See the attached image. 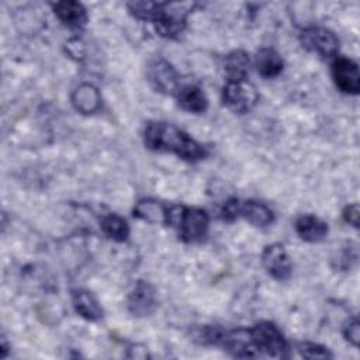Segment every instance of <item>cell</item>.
Listing matches in <instances>:
<instances>
[{
    "label": "cell",
    "instance_id": "1",
    "mask_svg": "<svg viewBox=\"0 0 360 360\" xmlns=\"http://www.w3.org/2000/svg\"><path fill=\"white\" fill-rule=\"evenodd\" d=\"M143 143L156 152H170L187 162H197L208 155L207 148L183 129L165 121H149L143 129Z\"/></svg>",
    "mask_w": 360,
    "mask_h": 360
},
{
    "label": "cell",
    "instance_id": "2",
    "mask_svg": "<svg viewBox=\"0 0 360 360\" xmlns=\"http://www.w3.org/2000/svg\"><path fill=\"white\" fill-rule=\"evenodd\" d=\"M194 7L195 3H128V10L135 18L153 21L156 32L169 39L177 38L184 31L187 15Z\"/></svg>",
    "mask_w": 360,
    "mask_h": 360
},
{
    "label": "cell",
    "instance_id": "3",
    "mask_svg": "<svg viewBox=\"0 0 360 360\" xmlns=\"http://www.w3.org/2000/svg\"><path fill=\"white\" fill-rule=\"evenodd\" d=\"M166 225L174 228L183 242L194 243L205 238L210 226L207 211L186 205H169Z\"/></svg>",
    "mask_w": 360,
    "mask_h": 360
},
{
    "label": "cell",
    "instance_id": "4",
    "mask_svg": "<svg viewBox=\"0 0 360 360\" xmlns=\"http://www.w3.org/2000/svg\"><path fill=\"white\" fill-rule=\"evenodd\" d=\"M287 342L281 330L271 322L263 321L248 329V357H287Z\"/></svg>",
    "mask_w": 360,
    "mask_h": 360
},
{
    "label": "cell",
    "instance_id": "5",
    "mask_svg": "<svg viewBox=\"0 0 360 360\" xmlns=\"http://www.w3.org/2000/svg\"><path fill=\"white\" fill-rule=\"evenodd\" d=\"M222 100L231 111L246 114L256 105L259 94L256 87L248 79L226 80L222 89Z\"/></svg>",
    "mask_w": 360,
    "mask_h": 360
},
{
    "label": "cell",
    "instance_id": "6",
    "mask_svg": "<svg viewBox=\"0 0 360 360\" xmlns=\"http://www.w3.org/2000/svg\"><path fill=\"white\" fill-rule=\"evenodd\" d=\"M300 42L305 49L321 58L333 56L339 48L338 37L323 27H309L302 30L300 32Z\"/></svg>",
    "mask_w": 360,
    "mask_h": 360
},
{
    "label": "cell",
    "instance_id": "7",
    "mask_svg": "<svg viewBox=\"0 0 360 360\" xmlns=\"http://www.w3.org/2000/svg\"><path fill=\"white\" fill-rule=\"evenodd\" d=\"M146 79L155 91L163 94H176L180 87L174 68L162 58L153 59L148 63Z\"/></svg>",
    "mask_w": 360,
    "mask_h": 360
},
{
    "label": "cell",
    "instance_id": "8",
    "mask_svg": "<svg viewBox=\"0 0 360 360\" xmlns=\"http://www.w3.org/2000/svg\"><path fill=\"white\" fill-rule=\"evenodd\" d=\"M332 79L336 87L347 94H357L360 90L359 66L349 58L338 56L332 63Z\"/></svg>",
    "mask_w": 360,
    "mask_h": 360
},
{
    "label": "cell",
    "instance_id": "9",
    "mask_svg": "<svg viewBox=\"0 0 360 360\" xmlns=\"http://www.w3.org/2000/svg\"><path fill=\"white\" fill-rule=\"evenodd\" d=\"M156 305L158 298L153 285L143 280L136 281L127 300L128 311L135 316H148L155 311Z\"/></svg>",
    "mask_w": 360,
    "mask_h": 360
},
{
    "label": "cell",
    "instance_id": "10",
    "mask_svg": "<svg viewBox=\"0 0 360 360\" xmlns=\"http://www.w3.org/2000/svg\"><path fill=\"white\" fill-rule=\"evenodd\" d=\"M262 263L276 280H287L291 276V260L281 243L267 245L262 253Z\"/></svg>",
    "mask_w": 360,
    "mask_h": 360
},
{
    "label": "cell",
    "instance_id": "11",
    "mask_svg": "<svg viewBox=\"0 0 360 360\" xmlns=\"http://www.w3.org/2000/svg\"><path fill=\"white\" fill-rule=\"evenodd\" d=\"M72 105L82 114H94L101 108V94L97 87L90 83L79 84L72 96Z\"/></svg>",
    "mask_w": 360,
    "mask_h": 360
},
{
    "label": "cell",
    "instance_id": "12",
    "mask_svg": "<svg viewBox=\"0 0 360 360\" xmlns=\"http://www.w3.org/2000/svg\"><path fill=\"white\" fill-rule=\"evenodd\" d=\"M52 8L56 17L69 28H83L87 22V11L83 4L77 1H58L52 3Z\"/></svg>",
    "mask_w": 360,
    "mask_h": 360
},
{
    "label": "cell",
    "instance_id": "13",
    "mask_svg": "<svg viewBox=\"0 0 360 360\" xmlns=\"http://www.w3.org/2000/svg\"><path fill=\"white\" fill-rule=\"evenodd\" d=\"M242 217L249 221L255 226H267L273 222L274 214L273 211L260 201H239L238 202V218Z\"/></svg>",
    "mask_w": 360,
    "mask_h": 360
},
{
    "label": "cell",
    "instance_id": "14",
    "mask_svg": "<svg viewBox=\"0 0 360 360\" xmlns=\"http://www.w3.org/2000/svg\"><path fill=\"white\" fill-rule=\"evenodd\" d=\"M72 302L76 312L87 321H98L103 318V308L97 298L84 288H76L72 291Z\"/></svg>",
    "mask_w": 360,
    "mask_h": 360
},
{
    "label": "cell",
    "instance_id": "15",
    "mask_svg": "<svg viewBox=\"0 0 360 360\" xmlns=\"http://www.w3.org/2000/svg\"><path fill=\"white\" fill-rule=\"evenodd\" d=\"M295 231L298 236L305 242H321L328 235V225L321 218L305 214L295 221Z\"/></svg>",
    "mask_w": 360,
    "mask_h": 360
},
{
    "label": "cell",
    "instance_id": "16",
    "mask_svg": "<svg viewBox=\"0 0 360 360\" xmlns=\"http://www.w3.org/2000/svg\"><path fill=\"white\" fill-rule=\"evenodd\" d=\"M176 98L179 105L188 112L200 114L204 112L208 107V100L204 91L195 84L180 86L176 91Z\"/></svg>",
    "mask_w": 360,
    "mask_h": 360
},
{
    "label": "cell",
    "instance_id": "17",
    "mask_svg": "<svg viewBox=\"0 0 360 360\" xmlns=\"http://www.w3.org/2000/svg\"><path fill=\"white\" fill-rule=\"evenodd\" d=\"M132 214L135 218L150 224H166L167 205H163L153 198H143L135 204Z\"/></svg>",
    "mask_w": 360,
    "mask_h": 360
},
{
    "label": "cell",
    "instance_id": "18",
    "mask_svg": "<svg viewBox=\"0 0 360 360\" xmlns=\"http://www.w3.org/2000/svg\"><path fill=\"white\" fill-rule=\"evenodd\" d=\"M255 65L259 75H262L263 77H274L280 75L284 68L281 56L271 48H262L256 53Z\"/></svg>",
    "mask_w": 360,
    "mask_h": 360
},
{
    "label": "cell",
    "instance_id": "19",
    "mask_svg": "<svg viewBox=\"0 0 360 360\" xmlns=\"http://www.w3.org/2000/svg\"><path fill=\"white\" fill-rule=\"evenodd\" d=\"M249 55L245 51H233L225 56L224 68L226 73V80L248 79L249 75Z\"/></svg>",
    "mask_w": 360,
    "mask_h": 360
},
{
    "label": "cell",
    "instance_id": "20",
    "mask_svg": "<svg viewBox=\"0 0 360 360\" xmlns=\"http://www.w3.org/2000/svg\"><path fill=\"white\" fill-rule=\"evenodd\" d=\"M100 228L110 239L115 242H124L129 235V226L127 221L118 214H107L100 221Z\"/></svg>",
    "mask_w": 360,
    "mask_h": 360
},
{
    "label": "cell",
    "instance_id": "21",
    "mask_svg": "<svg viewBox=\"0 0 360 360\" xmlns=\"http://www.w3.org/2000/svg\"><path fill=\"white\" fill-rule=\"evenodd\" d=\"M298 352L302 357L307 359H328L332 357L329 350L321 345L316 343H302L298 347Z\"/></svg>",
    "mask_w": 360,
    "mask_h": 360
},
{
    "label": "cell",
    "instance_id": "22",
    "mask_svg": "<svg viewBox=\"0 0 360 360\" xmlns=\"http://www.w3.org/2000/svg\"><path fill=\"white\" fill-rule=\"evenodd\" d=\"M343 335H345V338H346L353 346H359L360 326H359L357 318L350 319V321L345 325V328H343Z\"/></svg>",
    "mask_w": 360,
    "mask_h": 360
},
{
    "label": "cell",
    "instance_id": "23",
    "mask_svg": "<svg viewBox=\"0 0 360 360\" xmlns=\"http://www.w3.org/2000/svg\"><path fill=\"white\" fill-rule=\"evenodd\" d=\"M343 217H345L346 222H349L357 228L359 226V205L352 204V205L346 207L343 211Z\"/></svg>",
    "mask_w": 360,
    "mask_h": 360
}]
</instances>
